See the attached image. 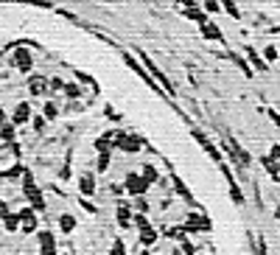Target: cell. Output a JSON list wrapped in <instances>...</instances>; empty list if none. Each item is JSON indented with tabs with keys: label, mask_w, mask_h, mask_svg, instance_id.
<instances>
[{
	"label": "cell",
	"mask_w": 280,
	"mask_h": 255,
	"mask_svg": "<svg viewBox=\"0 0 280 255\" xmlns=\"http://www.w3.org/2000/svg\"><path fill=\"white\" fill-rule=\"evenodd\" d=\"M138 56H140V65L146 68V73H149L151 79L157 81V84H160V87H163V90H166L168 96H176L174 84H171V81H168V76H166V73H163V71H160V68H157V65H154V59H151L149 53H146V51H138Z\"/></svg>",
	"instance_id": "1"
},
{
	"label": "cell",
	"mask_w": 280,
	"mask_h": 255,
	"mask_svg": "<svg viewBox=\"0 0 280 255\" xmlns=\"http://www.w3.org/2000/svg\"><path fill=\"white\" fill-rule=\"evenodd\" d=\"M23 194H26V199L31 202V208H34L36 213L45 211L42 191H39V185L34 182V174H31V171H26V174H23Z\"/></svg>",
	"instance_id": "2"
},
{
	"label": "cell",
	"mask_w": 280,
	"mask_h": 255,
	"mask_svg": "<svg viewBox=\"0 0 280 255\" xmlns=\"http://www.w3.org/2000/svg\"><path fill=\"white\" fill-rule=\"evenodd\" d=\"M123 188H126V194H129L132 199H138V196H146V191H149L151 185L140 174H126L123 177Z\"/></svg>",
	"instance_id": "3"
},
{
	"label": "cell",
	"mask_w": 280,
	"mask_h": 255,
	"mask_svg": "<svg viewBox=\"0 0 280 255\" xmlns=\"http://www.w3.org/2000/svg\"><path fill=\"white\" fill-rule=\"evenodd\" d=\"M20 219V233H26V236H36V230H39V221H36V211L34 208H23L17 213Z\"/></svg>",
	"instance_id": "4"
},
{
	"label": "cell",
	"mask_w": 280,
	"mask_h": 255,
	"mask_svg": "<svg viewBox=\"0 0 280 255\" xmlns=\"http://www.w3.org/2000/svg\"><path fill=\"white\" fill-rule=\"evenodd\" d=\"M191 135L196 138V141H199V146H202V149H205V151L210 154V157H213V163H219V166L224 163V154H221V149H219V146H216L213 141H210L208 135H205V132H199V129H191Z\"/></svg>",
	"instance_id": "5"
},
{
	"label": "cell",
	"mask_w": 280,
	"mask_h": 255,
	"mask_svg": "<svg viewBox=\"0 0 280 255\" xmlns=\"http://www.w3.org/2000/svg\"><path fill=\"white\" fill-rule=\"evenodd\" d=\"M115 146H118V149H123L126 154H135V151L143 149V138H138V135H126V132H118V135H115Z\"/></svg>",
	"instance_id": "6"
},
{
	"label": "cell",
	"mask_w": 280,
	"mask_h": 255,
	"mask_svg": "<svg viewBox=\"0 0 280 255\" xmlns=\"http://www.w3.org/2000/svg\"><path fill=\"white\" fill-rule=\"evenodd\" d=\"M219 171L224 174V180H227V185H230V196H233V202H236V205H244V194H241V185L236 182V177H233L230 166H227V163H221Z\"/></svg>",
	"instance_id": "7"
},
{
	"label": "cell",
	"mask_w": 280,
	"mask_h": 255,
	"mask_svg": "<svg viewBox=\"0 0 280 255\" xmlns=\"http://www.w3.org/2000/svg\"><path fill=\"white\" fill-rule=\"evenodd\" d=\"M79 194L84 196V199L96 194V174H93V171H84V174H79Z\"/></svg>",
	"instance_id": "8"
},
{
	"label": "cell",
	"mask_w": 280,
	"mask_h": 255,
	"mask_svg": "<svg viewBox=\"0 0 280 255\" xmlns=\"http://www.w3.org/2000/svg\"><path fill=\"white\" fill-rule=\"evenodd\" d=\"M76 227H79V221H76V216H73V213H62L59 219H56V230H59L62 236L76 233Z\"/></svg>",
	"instance_id": "9"
},
{
	"label": "cell",
	"mask_w": 280,
	"mask_h": 255,
	"mask_svg": "<svg viewBox=\"0 0 280 255\" xmlns=\"http://www.w3.org/2000/svg\"><path fill=\"white\" fill-rule=\"evenodd\" d=\"M48 84H51V81L45 79V76H39V73H34V76L28 79V90H31V96H45V93H48Z\"/></svg>",
	"instance_id": "10"
},
{
	"label": "cell",
	"mask_w": 280,
	"mask_h": 255,
	"mask_svg": "<svg viewBox=\"0 0 280 255\" xmlns=\"http://www.w3.org/2000/svg\"><path fill=\"white\" fill-rule=\"evenodd\" d=\"M246 51V59H249V68H258V73H269V65H266V62H263V56L258 51H255V48H244Z\"/></svg>",
	"instance_id": "11"
},
{
	"label": "cell",
	"mask_w": 280,
	"mask_h": 255,
	"mask_svg": "<svg viewBox=\"0 0 280 255\" xmlns=\"http://www.w3.org/2000/svg\"><path fill=\"white\" fill-rule=\"evenodd\" d=\"M14 53V65H17L23 73H28L31 71V65H34V59H31V53L26 51V48H17V51H11Z\"/></svg>",
	"instance_id": "12"
},
{
	"label": "cell",
	"mask_w": 280,
	"mask_h": 255,
	"mask_svg": "<svg viewBox=\"0 0 280 255\" xmlns=\"http://www.w3.org/2000/svg\"><path fill=\"white\" fill-rule=\"evenodd\" d=\"M202 36H205V39H213V42H219V45H224V34H221L219 26H213L210 20L202 26Z\"/></svg>",
	"instance_id": "13"
},
{
	"label": "cell",
	"mask_w": 280,
	"mask_h": 255,
	"mask_svg": "<svg viewBox=\"0 0 280 255\" xmlns=\"http://www.w3.org/2000/svg\"><path fill=\"white\" fill-rule=\"evenodd\" d=\"M28 118H31V104H28V101H23V104H17V109H14L11 123H14V126H20V123H28Z\"/></svg>",
	"instance_id": "14"
},
{
	"label": "cell",
	"mask_w": 280,
	"mask_h": 255,
	"mask_svg": "<svg viewBox=\"0 0 280 255\" xmlns=\"http://www.w3.org/2000/svg\"><path fill=\"white\" fill-rule=\"evenodd\" d=\"M261 166L266 168V174H269L275 182H280V163H275L269 154H263V157H261Z\"/></svg>",
	"instance_id": "15"
},
{
	"label": "cell",
	"mask_w": 280,
	"mask_h": 255,
	"mask_svg": "<svg viewBox=\"0 0 280 255\" xmlns=\"http://www.w3.org/2000/svg\"><path fill=\"white\" fill-rule=\"evenodd\" d=\"M171 182H174V191H176V194L182 196L185 202H191V205H193V196H191V188H188V185H185V182H182V180H179V177H176V174H171Z\"/></svg>",
	"instance_id": "16"
},
{
	"label": "cell",
	"mask_w": 280,
	"mask_h": 255,
	"mask_svg": "<svg viewBox=\"0 0 280 255\" xmlns=\"http://www.w3.org/2000/svg\"><path fill=\"white\" fill-rule=\"evenodd\" d=\"M140 177L146 180L149 185H154L160 180V174H157V168H154V163H143V171H140Z\"/></svg>",
	"instance_id": "17"
},
{
	"label": "cell",
	"mask_w": 280,
	"mask_h": 255,
	"mask_svg": "<svg viewBox=\"0 0 280 255\" xmlns=\"http://www.w3.org/2000/svg\"><path fill=\"white\" fill-rule=\"evenodd\" d=\"M112 138H115L112 132L101 135V138H98V141H96V149H98V151H109V149H112V146H115V141H112Z\"/></svg>",
	"instance_id": "18"
},
{
	"label": "cell",
	"mask_w": 280,
	"mask_h": 255,
	"mask_svg": "<svg viewBox=\"0 0 280 255\" xmlns=\"http://www.w3.org/2000/svg\"><path fill=\"white\" fill-rule=\"evenodd\" d=\"M185 17H191V20H196L199 26H205V23H208V11L196 6V9H188V11H185Z\"/></svg>",
	"instance_id": "19"
},
{
	"label": "cell",
	"mask_w": 280,
	"mask_h": 255,
	"mask_svg": "<svg viewBox=\"0 0 280 255\" xmlns=\"http://www.w3.org/2000/svg\"><path fill=\"white\" fill-rule=\"evenodd\" d=\"M230 59L236 62V65L241 68V71H244V76H246V79H252V76H255V71L249 68V62H246V59H241V56H236V53H230Z\"/></svg>",
	"instance_id": "20"
},
{
	"label": "cell",
	"mask_w": 280,
	"mask_h": 255,
	"mask_svg": "<svg viewBox=\"0 0 280 255\" xmlns=\"http://www.w3.org/2000/svg\"><path fill=\"white\" fill-rule=\"evenodd\" d=\"M3 227L9 230V233H20V219H17V213H9V216L3 219Z\"/></svg>",
	"instance_id": "21"
},
{
	"label": "cell",
	"mask_w": 280,
	"mask_h": 255,
	"mask_svg": "<svg viewBox=\"0 0 280 255\" xmlns=\"http://www.w3.org/2000/svg\"><path fill=\"white\" fill-rule=\"evenodd\" d=\"M219 3H221V9L227 11V14H230V17H233V20H238V17H241V11H238L236 0H219Z\"/></svg>",
	"instance_id": "22"
},
{
	"label": "cell",
	"mask_w": 280,
	"mask_h": 255,
	"mask_svg": "<svg viewBox=\"0 0 280 255\" xmlns=\"http://www.w3.org/2000/svg\"><path fill=\"white\" fill-rule=\"evenodd\" d=\"M132 205H135V211H138V213H149V211H151L149 196H138V199H135Z\"/></svg>",
	"instance_id": "23"
},
{
	"label": "cell",
	"mask_w": 280,
	"mask_h": 255,
	"mask_svg": "<svg viewBox=\"0 0 280 255\" xmlns=\"http://www.w3.org/2000/svg\"><path fill=\"white\" fill-rule=\"evenodd\" d=\"M263 62H266V65H269V62H275L278 59V48H275V45H266V48H263Z\"/></svg>",
	"instance_id": "24"
},
{
	"label": "cell",
	"mask_w": 280,
	"mask_h": 255,
	"mask_svg": "<svg viewBox=\"0 0 280 255\" xmlns=\"http://www.w3.org/2000/svg\"><path fill=\"white\" fill-rule=\"evenodd\" d=\"M56 115H59V107L53 104V101H48L45 104V121H56Z\"/></svg>",
	"instance_id": "25"
},
{
	"label": "cell",
	"mask_w": 280,
	"mask_h": 255,
	"mask_svg": "<svg viewBox=\"0 0 280 255\" xmlns=\"http://www.w3.org/2000/svg\"><path fill=\"white\" fill-rule=\"evenodd\" d=\"M0 138H3L6 143H11V141H14V123H6V126L0 129Z\"/></svg>",
	"instance_id": "26"
},
{
	"label": "cell",
	"mask_w": 280,
	"mask_h": 255,
	"mask_svg": "<svg viewBox=\"0 0 280 255\" xmlns=\"http://www.w3.org/2000/svg\"><path fill=\"white\" fill-rule=\"evenodd\" d=\"M202 9L208 11V14H216V11H221V6H219V0H205V6Z\"/></svg>",
	"instance_id": "27"
},
{
	"label": "cell",
	"mask_w": 280,
	"mask_h": 255,
	"mask_svg": "<svg viewBox=\"0 0 280 255\" xmlns=\"http://www.w3.org/2000/svg\"><path fill=\"white\" fill-rule=\"evenodd\" d=\"M17 174H26V168L20 166V163H17V166H11V168H6L0 177H17Z\"/></svg>",
	"instance_id": "28"
},
{
	"label": "cell",
	"mask_w": 280,
	"mask_h": 255,
	"mask_svg": "<svg viewBox=\"0 0 280 255\" xmlns=\"http://www.w3.org/2000/svg\"><path fill=\"white\" fill-rule=\"evenodd\" d=\"M79 205H81V208H84V211L90 213V216H96V213H98V208H96V205H93V202H90V199H84V196H81V199H79Z\"/></svg>",
	"instance_id": "29"
},
{
	"label": "cell",
	"mask_w": 280,
	"mask_h": 255,
	"mask_svg": "<svg viewBox=\"0 0 280 255\" xmlns=\"http://www.w3.org/2000/svg\"><path fill=\"white\" fill-rule=\"evenodd\" d=\"M109 168V151H101V157H98V171H106Z\"/></svg>",
	"instance_id": "30"
},
{
	"label": "cell",
	"mask_w": 280,
	"mask_h": 255,
	"mask_svg": "<svg viewBox=\"0 0 280 255\" xmlns=\"http://www.w3.org/2000/svg\"><path fill=\"white\" fill-rule=\"evenodd\" d=\"M65 96H68V98H79L81 90L76 87V84H65Z\"/></svg>",
	"instance_id": "31"
},
{
	"label": "cell",
	"mask_w": 280,
	"mask_h": 255,
	"mask_svg": "<svg viewBox=\"0 0 280 255\" xmlns=\"http://www.w3.org/2000/svg\"><path fill=\"white\" fill-rule=\"evenodd\" d=\"M176 3L182 6V11H188V9H196V6H199L196 0H176Z\"/></svg>",
	"instance_id": "32"
},
{
	"label": "cell",
	"mask_w": 280,
	"mask_h": 255,
	"mask_svg": "<svg viewBox=\"0 0 280 255\" xmlns=\"http://www.w3.org/2000/svg\"><path fill=\"white\" fill-rule=\"evenodd\" d=\"M269 157L275 160V163H280V143H275V146H272V151H269Z\"/></svg>",
	"instance_id": "33"
},
{
	"label": "cell",
	"mask_w": 280,
	"mask_h": 255,
	"mask_svg": "<svg viewBox=\"0 0 280 255\" xmlns=\"http://www.w3.org/2000/svg\"><path fill=\"white\" fill-rule=\"evenodd\" d=\"M9 213H11V208H9V205H6V202H3V199H0V219H6Z\"/></svg>",
	"instance_id": "34"
},
{
	"label": "cell",
	"mask_w": 280,
	"mask_h": 255,
	"mask_svg": "<svg viewBox=\"0 0 280 255\" xmlns=\"http://www.w3.org/2000/svg\"><path fill=\"white\" fill-rule=\"evenodd\" d=\"M51 90H65V81H62V79H51Z\"/></svg>",
	"instance_id": "35"
},
{
	"label": "cell",
	"mask_w": 280,
	"mask_h": 255,
	"mask_svg": "<svg viewBox=\"0 0 280 255\" xmlns=\"http://www.w3.org/2000/svg\"><path fill=\"white\" fill-rule=\"evenodd\" d=\"M266 115H269V118H272V123H278V126H280V115L275 112V109H266Z\"/></svg>",
	"instance_id": "36"
},
{
	"label": "cell",
	"mask_w": 280,
	"mask_h": 255,
	"mask_svg": "<svg viewBox=\"0 0 280 255\" xmlns=\"http://www.w3.org/2000/svg\"><path fill=\"white\" fill-rule=\"evenodd\" d=\"M34 129H36V132H42V129H45V118H36V121H34Z\"/></svg>",
	"instance_id": "37"
},
{
	"label": "cell",
	"mask_w": 280,
	"mask_h": 255,
	"mask_svg": "<svg viewBox=\"0 0 280 255\" xmlns=\"http://www.w3.org/2000/svg\"><path fill=\"white\" fill-rule=\"evenodd\" d=\"M6 126V112H3V107H0V129Z\"/></svg>",
	"instance_id": "38"
},
{
	"label": "cell",
	"mask_w": 280,
	"mask_h": 255,
	"mask_svg": "<svg viewBox=\"0 0 280 255\" xmlns=\"http://www.w3.org/2000/svg\"><path fill=\"white\" fill-rule=\"evenodd\" d=\"M278 53H280V45H278Z\"/></svg>",
	"instance_id": "39"
}]
</instances>
